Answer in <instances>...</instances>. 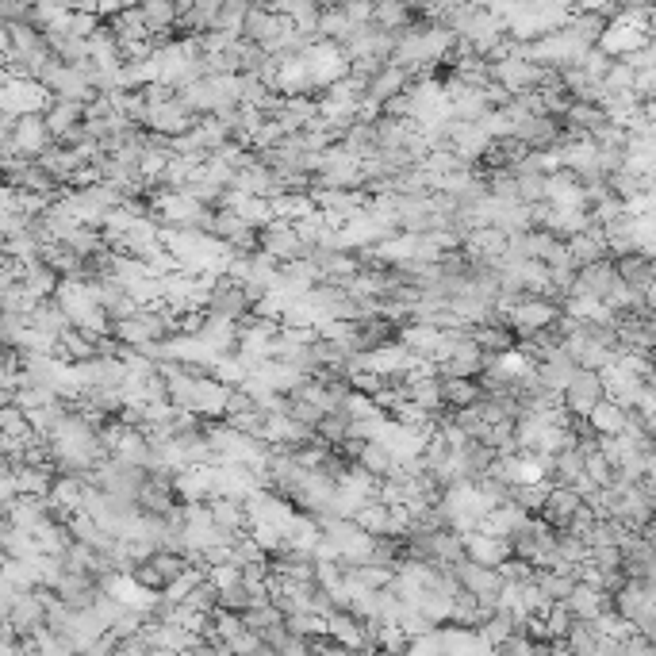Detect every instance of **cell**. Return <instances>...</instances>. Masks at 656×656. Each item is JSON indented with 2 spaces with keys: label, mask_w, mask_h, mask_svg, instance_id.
Returning a JSON list of instances; mask_svg holds the SVG:
<instances>
[{
  "label": "cell",
  "mask_w": 656,
  "mask_h": 656,
  "mask_svg": "<svg viewBox=\"0 0 656 656\" xmlns=\"http://www.w3.org/2000/svg\"><path fill=\"white\" fill-rule=\"evenodd\" d=\"M315 188H365V173H361V158L350 154L342 142L327 146L319 154V169H315Z\"/></svg>",
  "instance_id": "1"
},
{
  "label": "cell",
  "mask_w": 656,
  "mask_h": 656,
  "mask_svg": "<svg viewBox=\"0 0 656 656\" xmlns=\"http://www.w3.org/2000/svg\"><path fill=\"white\" fill-rule=\"evenodd\" d=\"M54 93L39 77H4V96H0V112L12 116H31V112H47Z\"/></svg>",
  "instance_id": "2"
},
{
  "label": "cell",
  "mask_w": 656,
  "mask_h": 656,
  "mask_svg": "<svg viewBox=\"0 0 656 656\" xmlns=\"http://www.w3.org/2000/svg\"><path fill=\"white\" fill-rule=\"evenodd\" d=\"M561 399H564V411H568V415L587 419V415L599 407V399H607V380H603L599 369H576L572 380L564 384Z\"/></svg>",
  "instance_id": "3"
},
{
  "label": "cell",
  "mask_w": 656,
  "mask_h": 656,
  "mask_svg": "<svg viewBox=\"0 0 656 656\" xmlns=\"http://www.w3.org/2000/svg\"><path fill=\"white\" fill-rule=\"evenodd\" d=\"M495 70V81H503L511 93H530V89H541L549 77H553V66H541L534 58H526V54H511V58H499L492 62Z\"/></svg>",
  "instance_id": "4"
},
{
  "label": "cell",
  "mask_w": 656,
  "mask_h": 656,
  "mask_svg": "<svg viewBox=\"0 0 656 656\" xmlns=\"http://www.w3.org/2000/svg\"><path fill=\"white\" fill-rule=\"evenodd\" d=\"M453 572H457V580H461L465 591L480 595L484 607H499L507 580H503V572H499L495 564H480V561H472V557H465V561L453 564Z\"/></svg>",
  "instance_id": "5"
},
{
  "label": "cell",
  "mask_w": 656,
  "mask_h": 656,
  "mask_svg": "<svg viewBox=\"0 0 656 656\" xmlns=\"http://www.w3.org/2000/svg\"><path fill=\"white\" fill-rule=\"evenodd\" d=\"M288 31H292V20H288L284 12L269 8V4H250L246 24H242V35H246V39H254V43H261L265 50L277 54V47L284 43Z\"/></svg>",
  "instance_id": "6"
},
{
  "label": "cell",
  "mask_w": 656,
  "mask_h": 656,
  "mask_svg": "<svg viewBox=\"0 0 656 656\" xmlns=\"http://www.w3.org/2000/svg\"><path fill=\"white\" fill-rule=\"evenodd\" d=\"M208 311L211 315H223V319H235V323H242L250 311H254V296H250V288L242 281H235L231 273L227 277H219L215 281V292H211L208 300Z\"/></svg>",
  "instance_id": "7"
},
{
  "label": "cell",
  "mask_w": 656,
  "mask_h": 656,
  "mask_svg": "<svg viewBox=\"0 0 656 656\" xmlns=\"http://www.w3.org/2000/svg\"><path fill=\"white\" fill-rule=\"evenodd\" d=\"M196 119L200 116H196L185 100H181V93H177V96H169V100H162V104H150V119H146V127L158 131V135L177 139V135H185V131L196 127Z\"/></svg>",
  "instance_id": "8"
},
{
  "label": "cell",
  "mask_w": 656,
  "mask_h": 656,
  "mask_svg": "<svg viewBox=\"0 0 656 656\" xmlns=\"http://www.w3.org/2000/svg\"><path fill=\"white\" fill-rule=\"evenodd\" d=\"M373 192L369 188H315V204L327 211L334 223H346L353 215L369 211Z\"/></svg>",
  "instance_id": "9"
},
{
  "label": "cell",
  "mask_w": 656,
  "mask_h": 656,
  "mask_svg": "<svg viewBox=\"0 0 656 656\" xmlns=\"http://www.w3.org/2000/svg\"><path fill=\"white\" fill-rule=\"evenodd\" d=\"M12 142H16V150H20L24 158H43L58 139H54V131H50L47 116H43V112H31V116L16 119Z\"/></svg>",
  "instance_id": "10"
},
{
  "label": "cell",
  "mask_w": 656,
  "mask_h": 656,
  "mask_svg": "<svg viewBox=\"0 0 656 656\" xmlns=\"http://www.w3.org/2000/svg\"><path fill=\"white\" fill-rule=\"evenodd\" d=\"M557 315H561V304H557V300H549V296H526V300L511 311V323H515L518 338H530V334H538V330L553 327Z\"/></svg>",
  "instance_id": "11"
},
{
  "label": "cell",
  "mask_w": 656,
  "mask_h": 656,
  "mask_svg": "<svg viewBox=\"0 0 656 656\" xmlns=\"http://www.w3.org/2000/svg\"><path fill=\"white\" fill-rule=\"evenodd\" d=\"M618 281H622V277H618V265H614V258L591 261V265H580L576 284H572V292H568V296H595V300H607Z\"/></svg>",
  "instance_id": "12"
},
{
  "label": "cell",
  "mask_w": 656,
  "mask_h": 656,
  "mask_svg": "<svg viewBox=\"0 0 656 656\" xmlns=\"http://www.w3.org/2000/svg\"><path fill=\"white\" fill-rule=\"evenodd\" d=\"M561 346H564V353H568V357L580 365V369H607L610 361L622 353V350H607L603 342H595V338H591V334L584 330V323L572 330V334H564Z\"/></svg>",
  "instance_id": "13"
},
{
  "label": "cell",
  "mask_w": 656,
  "mask_h": 656,
  "mask_svg": "<svg viewBox=\"0 0 656 656\" xmlns=\"http://www.w3.org/2000/svg\"><path fill=\"white\" fill-rule=\"evenodd\" d=\"M580 507H584V492H576V488H564V484H549V495H545V503H541L538 515L545 518L549 526H557V530H568Z\"/></svg>",
  "instance_id": "14"
},
{
  "label": "cell",
  "mask_w": 656,
  "mask_h": 656,
  "mask_svg": "<svg viewBox=\"0 0 656 656\" xmlns=\"http://www.w3.org/2000/svg\"><path fill=\"white\" fill-rule=\"evenodd\" d=\"M465 250H469L472 261H492V265H503L507 250H511V235L499 231V227H476L469 238H465Z\"/></svg>",
  "instance_id": "15"
},
{
  "label": "cell",
  "mask_w": 656,
  "mask_h": 656,
  "mask_svg": "<svg viewBox=\"0 0 656 656\" xmlns=\"http://www.w3.org/2000/svg\"><path fill=\"white\" fill-rule=\"evenodd\" d=\"M415 85V77H411V66H399V62H388L384 70H376L373 77H369V89L365 93L376 96L380 104H388L392 96L407 93Z\"/></svg>",
  "instance_id": "16"
},
{
  "label": "cell",
  "mask_w": 656,
  "mask_h": 656,
  "mask_svg": "<svg viewBox=\"0 0 656 656\" xmlns=\"http://www.w3.org/2000/svg\"><path fill=\"white\" fill-rule=\"evenodd\" d=\"M50 123V131H54V139H62L66 131H73L77 123H85L89 116V100H73V96H54L50 100V108L43 112Z\"/></svg>",
  "instance_id": "17"
},
{
  "label": "cell",
  "mask_w": 656,
  "mask_h": 656,
  "mask_svg": "<svg viewBox=\"0 0 656 656\" xmlns=\"http://www.w3.org/2000/svg\"><path fill=\"white\" fill-rule=\"evenodd\" d=\"M614 265H618V277L630 284V288H637V292H649V284L656 281V258H649L645 250L618 254Z\"/></svg>",
  "instance_id": "18"
},
{
  "label": "cell",
  "mask_w": 656,
  "mask_h": 656,
  "mask_svg": "<svg viewBox=\"0 0 656 656\" xmlns=\"http://www.w3.org/2000/svg\"><path fill=\"white\" fill-rule=\"evenodd\" d=\"M27 323H31L35 330H43V334H50V338H62V334L73 327L70 311L58 304L54 296H43V300L35 304V311L27 315Z\"/></svg>",
  "instance_id": "19"
},
{
  "label": "cell",
  "mask_w": 656,
  "mask_h": 656,
  "mask_svg": "<svg viewBox=\"0 0 656 656\" xmlns=\"http://www.w3.org/2000/svg\"><path fill=\"white\" fill-rule=\"evenodd\" d=\"M465 553H469L472 561L495 564V568H499L515 549H511V541L492 538V534H484V530H469V534H465Z\"/></svg>",
  "instance_id": "20"
},
{
  "label": "cell",
  "mask_w": 656,
  "mask_h": 656,
  "mask_svg": "<svg viewBox=\"0 0 656 656\" xmlns=\"http://www.w3.org/2000/svg\"><path fill=\"white\" fill-rule=\"evenodd\" d=\"M568 603V610L576 614V618H599L607 607H614V595H607L603 587H595V584H587V580H580L576 584V591L564 599Z\"/></svg>",
  "instance_id": "21"
},
{
  "label": "cell",
  "mask_w": 656,
  "mask_h": 656,
  "mask_svg": "<svg viewBox=\"0 0 656 656\" xmlns=\"http://www.w3.org/2000/svg\"><path fill=\"white\" fill-rule=\"evenodd\" d=\"M564 27H568L580 43H587V47H599V43H603V35H607V27H610V16L607 12H580V8H572V12H568V20H564Z\"/></svg>",
  "instance_id": "22"
},
{
  "label": "cell",
  "mask_w": 656,
  "mask_h": 656,
  "mask_svg": "<svg viewBox=\"0 0 656 656\" xmlns=\"http://www.w3.org/2000/svg\"><path fill=\"white\" fill-rule=\"evenodd\" d=\"M0 549L8 553V557H39L43 549H39V538L31 534V530H24L16 518L4 515V522H0Z\"/></svg>",
  "instance_id": "23"
},
{
  "label": "cell",
  "mask_w": 656,
  "mask_h": 656,
  "mask_svg": "<svg viewBox=\"0 0 656 656\" xmlns=\"http://www.w3.org/2000/svg\"><path fill=\"white\" fill-rule=\"evenodd\" d=\"M568 250H572V258L580 261V265H591V261H603V258H614L607 246V235H603V227L599 223H591L587 231L568 238Z\"/></svg>",
  "instance_id": "24"
},
{
  "label": "cell",
  "mask_w": 656,
  "mask_h": 656,
  "mask_svg": "<svg viewBox=\"0 0 656 656\" xmlns=\"http://www.w3.org/2000/svg\"><path fill=\"white\" fill-rule=\"evenodd\" d=\"M442 376V403L446 407H472V403H480L484 399V384H480V376Z\"/></svg>",
  "instance_id": "25"
},
{
  "label": "cell",
  "mask_w": 656,
  "mask_h": 656,
  "mask_svg": "<svg viewBox=\"0 0 656 656\" xmlns=\"http://www.w3.org/2000/svg\"><path fill=\"white\" fill-rule=\"evenodd\" d=\"M211 515L219 526H227V530H235V534H246L250 530V511H246V499H235V495H211L208 499Z\"/></svg>",
  "instance_id": "26"
},
{
  "label": "cell",
  "mask_w": 656,
  "mask_h": 656,
  "mask_svg": "<svg viewBox=\"0 0 656 656\" xmlns=\"http://www.w3.org/2000/svg\"><path fill=\"white\" fill-rule=\"evenodd\" d=\"M422 12H415L407 0H376V12H373V24L392 31V35H403L407 27L419 20Z\"/></svg>",
  "instance_id": "27"
},
{
  "label": "cell",
  "mask_w": 656,
  "mask_h": 656,
  "mask_svg": "<svg viewBox=\"0 0 656 656\" xmlns=\"http://www.w3.org/2000/svg\"><path fill=\"white\" fill-rule=\"evenodd\" d=\"M603 235H607V246H610V254H614V258H618V254H630V250H637V215H633V211L614 215L610 223H603Z\"/></svg>",
  "instance_id": "28"
},
{
  "label": "cell",
  "mask_w": 656,
  "mask_h": 656,
  "mask_svg": "<svg viewBox=\"0 0 656 656\" xmlns=\"http://www.w3.org/2000/svg\"><path fill=\"white\" fill-rule=\"evenodd\" d=\"M614 607L622 610L630 622H637L645 610H653V595H649V587H645V580H626V584L614 591Z\"/></svg>",
  "instance_id": "29"
},
{
  "label": "cell",
  "mask_w": 656,
  "mask_h": 656,
  "mask_svg": "<svg viewBox=\"0 0 656 656\" xmlns=\"http://www.w3.org/2000/svg\"><path fill=\"white\" fill-rule=\"evenodd\" d=\"M576 369H580V365H576V361L564 353V346H557V350L549 353V357H545V361L538 365V376H541V384H545V388H553V392H564V384L572 380V373H576Z\"/></svg>",
  "instance_id": "30"
},
{
  "label": "cell",
  "mask_w": 656,
  "mask_h": 656,
  "mask_svg": "<svg viewBox=\"0 0 656 656\" xmlns=\"http://www.w3.org/2000/svg\"><path fill=\"white\" fill-rule=\"evenodd\" d=\"M415 119H403V116H384L373 119V131H376V150H399L407 146V131H411Z\"/></svg>",
  "instance_id": "31"
},
{
  "label": "cell",
  "mask_w": 656,
  "mask_h": 656,
  "mask_svg": "<svg viewBox=\"0 0 656 656\" xmlns=\"http://www.w3.org/2000/svg\"><path fill=\"white\" fill-rule=\"evenodd\" d=\"M626 415H630V407L607 396V399H599V407H595L587 419H591V426H595L599 434H622V430H626Z\"/></svg>",
  "instance_id": "32"
},
{
  "label": "cell",
  "mask_w": 656,
  "mask_h": 656,
  "mask_svg": "<svg viewBox=\"0 0 656 656\" xmlns=\"http://www.w3.org/2000/svg\"><path fill=\"white\" fill-rule=\"evenodd\" d=\"M357 465H365V469L373 472V476H392L399 465V457L392 453V446L388 442H380V438H373V442H365V449H361V457H357Z\"/></svg>",
  "instance_id": "33"
},
{
  "label": "cell",
  "mask_w": 656,
  "mask_h": 656,
  "mask_svg": "<svg viewBox=\"0 0 656 656\" xmlns=\"http://www.w3.org/2000/svg\"><path fill=\"white\" fill-rule=\"evenodd\" d=\"M24 284L35 292V296H39V300H43V296H54V292L62 288V273H58L50 261L39 258V261H31V265L24 269Z\"/></svg>",
  "instance_id": "34"
},
{
  "label": "cell",
  "mask_w": 656,
  "mask_h": 656,
  "mask_svg": "<svg viewBox=\"0 0 656 656\" xmlns=\"http://www.w3.org/2000/svg\"><path fill=\"white\" fill-rule=\"evenodd\" d=\"M277 12H284L292 27H300V31H315L319 27V16H323V4L319 0H277L273 4Z\"/></svg>",
  "instance_id": "35"
},
{
  "label": "cell",
  "mask_w": 656,
  "mask_h": 656,
  "mask_svg": "<svg viewBox=\"0 0 656 656\" xmlns=\"http://www.w3.org/2000/svg\"><path fill=\"white\" fill-rule=\"evenodd\" d=\"M534 580H538V587L545 591V599H549V603H564V599L576 591V584H580L572 572H561V568H538V576H534Z\"/></svg>",
  "instance_id": "36"
},
{
  "label": "cell",
  "mask_w": 656,
  "mask_h": 656,
  "mask_svg": "<svg viewBox=\"0 0 656 656\" xmlns=\"http://www.w3.org/2000/svg\"><path fill=\"white\" fill-rule=\"evenodd\" d=\"M353 27L357 24L346 16V8H323V16H319V27H315V31H319L327 43H338V47H342V43L353 35Z\"/></svg>",
  "instance_id": "37"
},
{
  "label": "cell",
  "mask_w": 656,
  "mask_h": 656,
  "mask_svg": "<svg viewBox=\"0 0 656 656\" xmlns=\"http://www.w3.org/2000/svg\"><path fill=\"white\" fill-rule=\"evenodd\" d=\"M273 200V208H277V219H300V215H307V211H315L319 204H315V188L311 192H277V196H269Z\"/></svg>",
  "instance_id": "38"
},
{
  "label": "cell",
  "mask_w": 656,
  "mask_h": 656,
  "mask_svg": "<svg viewBox=\"0 0 656 656\" xmlns=\"http://www.w3.org/2000/svg\"><path fill=\"white\" fill-rule=\"evenodd\" d=\"M564 641H568V653L591 656V653H599V641H603V633L595 630V622H591V618H576Z\"/></svg>",
  "instance_id": "39"
},
{
  "label": "cell",
  "mask_w": 656,
  "mask_h": 656,
  "mask_svg": "<svg viewBox=\"0 0 656 656\" xmlns=\"http://www.w3.org/2000/svg\"><path fill=\"white\" fill-rule=\"evenodd\" d=\"M35 304H39V296H35L24 281H4L0 284V311H20V315H31Z\"/></svg>",
  "instance_id": "40"
},
{
  "label": "cell",
  "mask_w": 656,
  "mask_h": 656,
  "mask_svg": "<svg viewBox=\"0 0 656 656\" xmlns=\"http://www.w3.org/2000/svg\"><path fill=\"white\" fill-rule=\"evenodd\" d=\"M472 162H465L453 146H438V150H430L426 158H422V169L430 173V177H446V173H461V169H469Z\"/></svg>",
  "instance_id": "41"
},
{
  "label": "cell",
  "mask_w": 656,
  "mask_h": 656,
  "mask_svg": "<svg viewBox=\"0 0 656 656\" xmlns=\"http://www.w3.org/2000/svg\"><path fill=\"white\" fill-rule=\"evenodd\" d=\"M357 526L365 530V534H373V538H380V534H388V522H392V507L388 503H380V499H373V503H365L361 511H357Z\"/></svg>",
  "instance_id": "42"
},
{
  "label": "cell",
  "mask_w": 656,
  "mask_h": 656,
  "mask_svg": "<svg viewBox=\"0 0 656 656\" xmlns=\"http://www.w3.org/2000/svg\"><path fill=\"white\" fill-rule=\"evenodd\" d=\"M181 188H185V192H192V196H196L200 204H208V208H223V204H227V188L215 185V181H208L204 173H196V177H192V181H185Z\"/></svg>",
  "instance_id": "43"
},
{
  "label": "cell",
  "mask_w": 656,
  "mask_h": 656,
  "mask_svg": "<svg viewBox=\"0 0 656 656\" xmlns=\"http://www.w3.org/2000/svg\"><path fill=\"white\" fill-rule=\"evenodd\" d=\"M181 603H185V607H192V610H200V614H211V610L219 607V584H215L211 576H204V580L192 587V591H188Z\"/></svg>",
  "instance_id": "44"
},
{
  "label": "cell",
  "mask_w": 656,
  "mask_h": 656,
  "mask_svg": "<svg viewBox=\"0 0 656 656\" xmlns=\"http://www.w3.org/2000/svg\"><path fill=\"white\" fill-rule=\"evenodd\" d=\"M0 434H16V438L35 434V426H31V419H27V411L20 403H4L0 407Z\"/></svg>",
  "instance_id": "45"
},
{
  "label": "cell",
  "mask_w": 656,
  "mask_h": 656,
  "mask_svg": "<svg viewBox=\"0 0 656 656\" xmlns=\"http://www.w3.org/2000/svg\"><path fill=\"white\" fill-rule=\"evenodd\" d=\"M633 81H637V70L630 66V58H614V66H610L607 77H603L607 93H630Z\"/></svg>",
  "instance_id": "46"
},
{
  "label": "cell",
  "mask_w": 656,
  "mask_h": 656,
  "mask_svg": "<svg viewBox=\"0 0 656 656\" xmlns=\"http://www.w3.org/2000/svg\"><path fill=\"white\" fill-rule=\"evenodd\" d=\"M219 607H227V610H250L254 607V591H250V584L246 580H238V584L231 587H219Z\"/></svg>",
  "instance_id": "47"
},
{
  "label": "cell",
  "mask_w": 656,
  "mask_h": 656,
  "mask_svg": "<svg viewBox=\"0 0 656 656\" xmlns=\"http://www.w3.org/2000/svg\"><path fill=\"white\" fill-rule=\"evenodd\" d=\"M584 469H587V476L599 484V488H610L614 484V461H610L607 453H587V461H584Z\"/></svg>",
  "instance_id": "48"
},
{
  "label": "cell",
  "mask_w": 656,
  "mask_h": 656,
  "mask_svg": "<svg viewBox=\"0 0 656 656\" xmlns=\"http://www.w3.org/2000/svg\"><path fill=\"white\" fill-rule=\"evenodd\" d=\"M499 572H503L507 584H522V580H534V576H538L534 561H526V557H518V553H511L507 561L499 564Z\"/></svg>",
  "instance_id": "49"
},
{
  "label": "cell",
  "mask_w": 656,
  "mask_h": 656,
  "mask_svg": "<svg viewBox=\"0 0 656 656\" xmlns=\"http://www.w3.org/2000/svg\"><path fill=\"white\" fill-rule=\"evenodd\" d=\"M545 173H518V196L526 200V204H534V200H545Z\"/></svg>",
  "instance_id": "50"
},
{
  "label": "cell",
  "mask_w": 656,
  "mask_h": 656,
  "mask_svg": "<svg viewBox=\"0 0 656 656\" xmlns=\"http://www.w3.org/2000/svg\"><path fill=\"white\" fill-rule=\"evenodd\" d=\"M591 561L599 564L603 572L622 568V545H595V549H591Z\"/></svg>",
  "instance_id": "51"
},
{
  "label": "cell",
  "mask_w": 656,
  "mask_h": 656,
  "mask_svg": "<svg viewBox=\"0 0 656 656\" xmlns=\"http://www.w3.org/2000/svg\"><path fill=\"white\" fill-rule=\"evenodd\" d=\"M342 8H346V16H350L353 24H373L376 0H346Z\"/></svg>",
  "instance_id": "52"
},
{
  "label": "cell",
  "mask_w": 656,
  "mask_h": 656,
  "mask_svg": "<svg viewBox=\"0 0 656 656\" xmlns=\"http://www.w3.org/2000/svg\"><path fill=\"white\" fill-rule=\"evenodd\" d=\"M208 576L219 587H231V584H238V580H242V568H238V564H211Z\"/></svg>",
  "instance_id": "53"
},
{
  "label": "cell",
  "mask_w": 656,
  "mask_h": 656,
  "mask_svg": "<svg viewBox=\"0 0 656 656\" xmlns=\"http://www.w3.org/2000/svg\"><path fill=\"white\" fill-rule=\"evenodd\" d=\"M633 89L641 100H656V70H637V81H633Z\"/></svg>",
  "instance_id": "54"
},
{
  "label": "cell",
  "mask_w": 656,
  "mask_h": 656,
  "mask_svg": "<svg viewBox=\"0 0 656 656\" xmlns=\"http://www.w3.org/2000/svg\"><path fill=\"white\" fill-rule=\"evenodd\" d=\"M572 8H580V12H607L610 20L618 16V8H614V0H572Z\"/></svg>",
  "instance_id": "55"
},
{
  "label": "cell",
  "mask_w": 656,
  "mask_h": 656,
  "mask_svg": "<svg viewBox=\"0 0 656 656\" xmlns=\"http://www.w3.org/2000/svg\"><path fill=\"white\" fill-rule=\"evenodd\" d=\"M614 8L618 12H649V8H656V0H614Z\"/></svg>",
  "instance_id": "56"
},
{
  "label": "cell",
  "mask_w": 656,
  "mask_h": 656,
  "mask_svg": "<svg viewBox=\"0 0 656 656\" xmlns=\"http://www.w3.org/2000/svg\"><path fill=\"white\" fill-rule=\"evenodd\" d=\"M35 4H47V8H77V0H35Z\"/></svg>",
  "instance_id": "57"
},
{
  "label": "cell",
  "mask_w": 656,
  "mask_h": 656,
  "mask_svg": "<svg viewBox=\"0 0 656 656\" xmlns=\"http://www.w3.org/2000/svg\"><path fill=\"white\" fill-rule=\"evenodd\" d=\"M645 300H649V315L656 319V281L649 284V292H645Z\"/></svg>",
  "instance_id": "58"
},
{
  "label": "cell",
  "mask_w": 656,
  "mask_h": 656,
  "mask_svg": "<svg viewBox=\"0 0 656 656\" xmlns=\"http://www.w3.org/2000/svg\"><path fill=\"white\" fill-rule=\"evenodd\" d=\"M645 384H649V388H656V361L649 365V373H645Z\"/></svg>",
  "instance_id": "59"
},
{
  "label": "cell",
  "mask_w": 656,
  "mask_h": 656,
  "mask_svg": "<svg viewBox=\"0 0 656 656\" xmlns=\"http://www.w3.org/2000/svg\"><path fill=\"white\" fill-rule=\"evenodd\" d=\"M645 116L656 119V100H645Z\"/></svg>",
  "instance_id": "60"
},
{
  "label": "cell",
  "mask_w": 656,
  "mask_h": 656,
  "mask_svg": "<svg viewBox=\"0 0 656 656\" xmlns=\"http://www.w3.org/2000/svg\"><path fill=\"white\" fill-rule=\"evenodd\" d=\"M319 4H323V8H342L346 0H319Z\"/></svg>",
  "instance_id": "61"
},
{
  "label": "cell",
  "mask_w": 656,
  "mask_h": 656,
  "mask_svg": "<svg viewBox=\"0 0 656 656\" xmlns=\"http://www.w3.org/2000/svg\"><path fill=\"white\" fill-rule=\"evenodd\" d=\"M250 4H269V8H273V4H277V0H250Z\"/></svg>",
  "instance_id": "62"
},
{
  "label": "cell",
  "mask_w": 656,
  "mask_h": 656,
  "mask_svg": "<svg viewBox=\"0 0 656 656\" xmlns=\"http://www.w3.org/2000/svg\"><path fill=\"white\" fill-rule=\"evenodd\" d=\"M16 4H35V0H16Z\"/></svg>",
  "instance_id": "63"
},
{
  "label": "cell",
  "mask_w": 656,
  "mask_h": 656,
  "mask_svg": "<svg viewBox=\"0 0 656 656\" xmlns=\"http://www.w3.org/2000/svg\"><path fill=\"white\" fill-rule=\"evenodd\" d=\"M653 557H656V534H653Z\"/></svg>",
  "instance_id": "64"
}]
</instances>
